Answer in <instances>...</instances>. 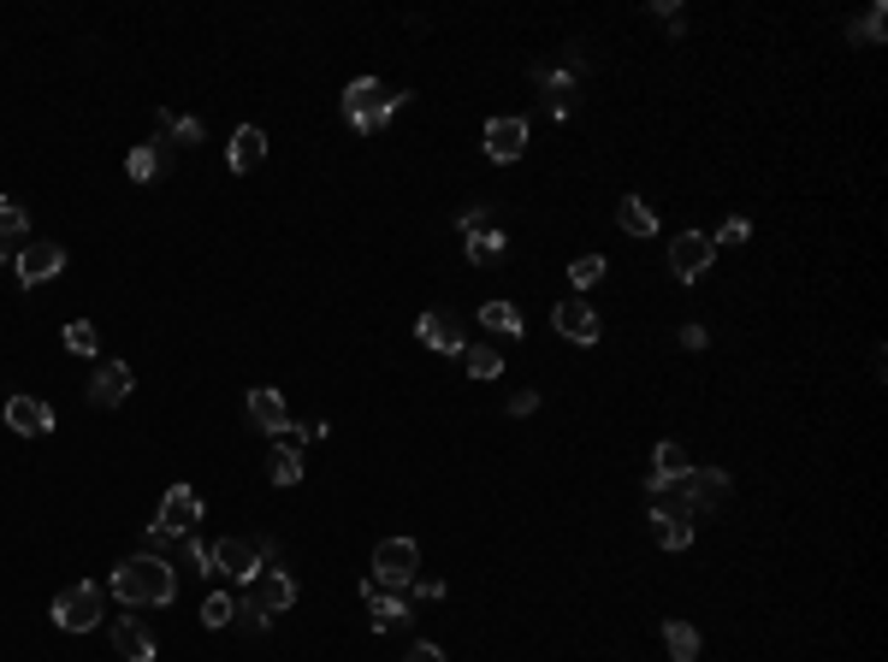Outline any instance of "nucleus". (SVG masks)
Instances as JSON below:
<instances>
[{"mask_svg":"<svg viewBox=\"0 0 888 662\" xmlns=\"http://www.w3.org/2000/svg\"><path fill=\"white\" fill-rule=\"evenodd\" d=\"M113 592H119L130 609H166V603L178 597V568H172L166 556L137 550L113 568Z\"/></svg>","mask_w":888,"mask_h":662,"instance_id":"nucleus-1","label":"nucleus"},{"mask_svg":"<svg viewBox=\"0 0 888 662\" xmlns=\"http://www.w3.org/2000/svg\"><path fill=\"white\" fill-rule=\"evenodd\" d=\"M410 101V90H380V78H356L344 90V119L361 130V137H380V130L397 119V107Z\"/></svg>","mask_w":888,"mask_h":662,"instance_id":"nucleus-2","label":"nucleus"},{"mask_svg":"<svg viewBox=\"0 0 888 662\" xmlns=\"http://www.w3.org/2000/svg\"><path fill=\"white\" fill-rule=\"evenodd\" d=\"M415 573H420V550H415V538H385L380 550H373V573H368V580L380 585V592H410Z\"/></svg>","mask_w":888,"mask_h":662,"instance_id":"nucleus-3","label":"nucleus"},{"mask_svg":"<svg viewBox=\"0 0 888 662\" xmlns=\"http://www.w3.org/2000/svg\"><path fill=\"white\" fill-rule=\"evenodd\" d=\"M101 609H107L101 585L95 580H78V585H66V592L54 597V627H60V632H90L101 622Z\"/></svg>","mask_w":888,"mask_h":662,"instance_id":"nucleus-4","label":"nucleus"},{"mask_svg":"<svg viewBox=\"0 0 888 662\" xmlns=\"http://www.w3.org/2000/svg\"><path fill=\"white\" fill-rule=\"evenodd\" d=\"M651 538H658L664 550H688L693 544V514H688V503H681L676 485L658 491V503H651Z\"/></svg>","mask_w":888,"mask_h":662,"instance_id":"nucleus-5","label":"nucleus"},{"mask_svg":"<svg viewBox=\"0 0 888 662\" xmlns=\"http://www.w3.org/2000/svg\"><path fill=\"white\" fill-rule=\"evenodd\" d=\"M711 260H717V243H711L705 231L669 237V272H676V284H699V278L711 272Z\"/></svg>","mask_w":888,"mask_h":662,"instance_id":"nucleus-6","label":"nucleus"},{"mask_svg":"<svg viewBox=\"0 0 888 662\" xmlns=\"http://www.w3.org/2000/svg\"><path fill=\"white\" fill-rule=\"evenodd\" d=\"M676 491H681V503H688V514H717L729 503V474H723V467H693Z\"/></svg>","mask_w":888,"mask_h":662,"instance_id":"nucleus-7","label":"nucleus"},{"mask_svg":"<svg viewBox=\"0 0 888 662\" xmlns=\"http://www.w3.org/2000/svg\"><path fill=\"white\" fill-rule=\"evenodd\" d=\"M261 568H267V556H261V538H220V544H214V573H226V580L250 585Z\"/></svg>","mask_w":888,"mask_h":662,"instance_id":"nucleus-8","label":"nucleus"},{"mask_svg":"<svg viewBox=\"0 0 888 662\" xmlns=\"http://www.w3.org/2000/svg\"><path fill=\"white\" fill-rule=\"evenodd\" d=\"M66 267V243L54 237H31L19 248V284H48V278H60Z\"/></svg>","mask_w":888,"mask_h":662,"instance_id":"nucleus-9","label":"nucleus"},{"mask_svg":"<svg viewBox=\"0 0 888 662\" xmlns=\"http://www.w3.org/2000/svg\"><path fill=\"white\" fill-rule=\"evenodd\" d=\"M196 521H201V497L191 491V485H172V491L160 497L154 526H166L172 538H191V533H196Z\"/></svg>","mask_w":888,"mask_h":662,"instance_id":"nucleus-10","label":"nucleus"},{"mask_svg":"<svg viewBox=\"0 0 888 662\" xmlns=\"http://www.w3.org/2000/svg\"><path fill=\"white\" fill-rule=\"evenodd\" d=\"M415 337H420L427 349H439V356H462V349H469V337H462V320L445 314V307H427V314L415 320Z\"/></svg>","mask_w":888,"mask_h":662,"instance_id":"nucleus-11","label":"nucleus"},{"mask_svg":"<svg viewBox=\"0 0 888 662\" xmlns=\"http://www.w3.org/2000/svg\"><path fill=\"white\" fill-rule=\"evenodd\" d=\"M551 326H557L569 344H580V349H592L599 344V314H592L580 297H569V302H557V314H551Z\"/></svg>","mask_w":888,"mask_h":662,"instance_id":"nucleus-12","label":"nucleus"},{"mask_svg":"<svg viewBox=\"0 0 888 662\" xmlns=\"http://www.w3.org/2000/svg\"><path fill=\"white\" fill-rule=\"evenodd\" d=\"M7 426L12 432H24V438H42V432H54V408L42 403V396H7Z\"/></svg>","mask_w":888,"mask_h":662,"instance_id":"nucleus-13","label":"nucleus"},{"mask_svg":"<svg viewBox=\"0 0 888 662\" xmlns=\"http://www.w3.org/2000/svg\"><path fill=\"white\" fill-rule=\"evenodd\" d=\"M261 160H267V130H261V125H238V130H231V142H226V166L231 172H255Z\"/></svg>","mask_w":888,"mask_h":662,"instance_id":"nucleus-14","label":"nucleus"},{"mask_svg":"<svg viewBox=\"0 0 888 662\" xmlns=\"http://www.w3.org/2000/svg\"><path fill=\"white\" fill-rule=\"evenodd\" d=\"M521 149H528V119H492L486 125V154L498 160V166L521 160Z\"/></svg>","mask_w":888,"mask_h":662,"instance_id":"nucleus-15","label":"nucleus"},{"mask_svg":"<svg viewBox=\"0 0 888 662\" xmlns=\"http://www.w3.org/2000/svg\"><path fill=\"white\" fill-rule=\"evenodd\" d=\"M125 396H130V367L125 361H101L95 379H90V403L95 408H119Z\"/></svg>","mask_w":888,"mask_h":662,"instance_id":"nucleus-16","label":"nucleus"},{"mask_svg":"<svg viewBox=\"0 0 888 662\" xmlns=\"http://www.w3.org/2000/svg\"><path fill=\"white\" fill-rule=\"evenodd\" d=\"M172 154H178V149H172L166 137H160V142H137V149H130V160H125V172H130L137 184H154L160 172H172Z\"/></svg>","mask_w":888,"mask_h":662,"instance_id":"nucleus-17","label":"nucleus"},{"mask_svg":"<svg viewBox=\"0 0 888 662\" xmlns=\"http://www.w3.org/2000/svg\"><path fill=\"white\" fill-rule=\"evenodd\" d=\"M113 651L125 662H154V632L142 627L137 615H119V622H113Z\"/></svg>","mask_w":888,"mask_h":662,"instance_id":"nucleus-18","label":"nucleus"},{"mask_svg":"<svg viewBox=\"0 0 888 662\" xmlns=\"http://www.w3.org/2000/svg\"><path fill=\"white\" fill-rule=\"evenodd\" d=\"M688 474H693V462H688V450H681V444H658V450H651V497L669 491V485H681Z\"/></svg>","mask_w":888,"mask_h":662,"instance_id":"nucleus-19","label":"nucleus"},{"mask_svg":"<svg viewBox=\"0 0 888 662\" xmlns=\"http://www.w3.org/2000/svg\"><path fill=\"white\" fill-rule=\"evenodd\" d=\"M250 420H255L267 438H285V426H290V415H285V396H279V391H267V385H261V391H250Z\"/></svg>","mask_w":888,"mask_h":662,"instance_id":"nucleus-20","label":"nucleus"},{"mask_svg":"<svg viewBox=\"0 0 888 662\" xmlns=\"http://www.w3.org/2000/svg\"><path fill=\"white\" fill-rule=\"evenodd\" d=\"M267 479L273 485H302V444L297 438H279V444H273V455H267Z\"/></svg>","mask_w":888,"mask_h":662,"instance_id":"nucleus-21","label":"nucleus"},{"mask_svg":"<svg viewBox=\"0 0 888 662\" xmlns=\"http://www.w3.org/2000/svg\"><path fill=\"white\" fill-rule=\"evenodd\" d=\"M533 78H540V90L551 95V113H557V119H569V107H575V71H551V66H540Z\"/></svg>","mask_w":888,"mask_h":662,"instance_id":"nucleus-22","label":"nucleus"},{"mask_svg":"<svg viewBox=\"0 0 888 662\" xmlns=\"http://www.w3.org/2000/svg\"><path fill=\"white\" fill-rule=\"evenodd\" d=\"M616 225L628 231V237H658V213H651L639 196H622L616 201Z\"/></svg>","mask_w":888,"mask_h":662,"instance_id":"nucleus-23","label":"nucleus"},{"mask_svg":"<svg viewBox=\"0 0 888 662\" xmlns=\"http://www.w3.org/2000/svg\"><path fill=\"white\" fill-rule=\"evenodd\" d=\"M368 622H373V632H397V627H410V603L397 592H380L368 603Z\"/></svg>","mask_w":888,"mask_h":662,"instance_id":"nucleus-24","label":"nucleus"},{"mask_svg":"<svg viewBox=\"0 0 888 662\" xmlns=\"http://www.w3.org/2000/svg\"><path fill=\"white\" fill-rule=\"evenodd\" d=\"M24 237H31V213L0 196V255H7V248H24Z\"/></svg>","mask_w":888,"mask_h":662,"instance_id":"nucleus-25","label":"nucleus"},{"mask_svg":"<svg viewBox=\"0 0 888 662\" xmlns=\"http://www.w3.org/2000/svg\"><path fill=\"white\" fill-rule=\"evenodd\" d=\"M480 326L498 332V337H521V332H528V320H521L516 302H486V307H480Z\"/></svg>","mask_w":888,"mask_h":662,"instance_id":"nucleus-26","label":"nucleus"},{"mask_svg":"<svg viewBox=\"0 0 888 662\" xmlns=\"http://www.w3.org/2000/svg\"><path fill=\"white\" fill-rule=\"evenodd\" d=\"M664 651H669V662H699V627L693 622H664Z\"/></svg>","mask_w":888,"mask_h":662,"instance_id":"nucleus-27","label":"nucleus"},{"mask_svg":"<svg viewBox=\"0 0 888 662\" xmlns=\"http://www.w3.org/2000/svg\"><path fill=\"white\" fill-rule=\"evenodd\" d=\"M504 231L498 225H486V231H469V243H462V255H469L474 260V267H492V260H498L504 255Z\"/></svg>","mask_w":888,"mask_h":662,"instance_id":"nucleus-28","label":"nucleus"},{"mask_svg":"<svg viewBox=\"0 0 888 662\" xmlns=\"http://www.w3.org/2000/svg\"><path fill=\"white\" fill-rule=\"evenodd\" d=\"M847 36L858 42V48H883V36H888V7H883V0L865 12V19H853V24H847Z\"/></svg>","mask_w":888,"mask_h":662,"instance_id":"nucleus-29","label":"nucleus"},{"mask_svg":"<svg viewBox=\"0 0 888 662\" xmlns=\"http://www.w3.org/2000/svg\"><path fill=\"white\" fill-rule=\"evenodd\" d=\"M462 361H469V379H498L504 373V356L492 344H469V349H462Z\"/></svg>","mask_w":888,"mask_h":662,"instance_id":"nucleus-30","label":"nucleus"},{"mask_svg":"<svg viewBox=\"0 0 888 662\" xmlns=\"http://www.w3.org/2000/svg\"><path fill=\"white\" fill-rule=\"evenodd\" d=\"M231 622H238V597L231 592H214L201 603V627H231Z\"/></svg>","mask_w":888,"mask_h":662,"instance_id":"nucleus-31","label":"nucleus"},{"mask_svg":"<svg viewBox=\"0 0 888 662\" xmlns=\"http://www.w3.org/2000/svg\"><path fill=\"white\" fill-rule=\"evenodd\" d=\"M95 344H101L95 320H71V326H66V349H71V356H95Z\"/></svg>","mask_w":888,"mask_h":662,"instance_id":"nucleus-32","label":"nucleus"},{"mask_svg":"<svg viewBox=\"0 0 888 662\" xmlns=\"http://www.w3.org/2000/svg\"><path fill=\"white\" fill-rule=\"evenodd\" d=\"M599 278H604V260H599V255H580L575 267H569V284H575V290L599 284Z\"/></svg>","mask_w":888,"mask_h":662,"instance_id":"nucleus-33","label":"nucleus"},{"mask_svg":"<svg viewBox=\"0 0 888 662\" xmlns=\"http://www.w3.org/2000/svg\"><path fill=\"white\" fill-rule=\"evenodd\" d=\"M184 562H191L196 573H214V544H201V538L191 533V538H184Z\"/></svg>","mask_w":888,"mask_h":662,"instance_id":"nucleus-34","label":"nucleus"},{"mask_svg":"<svg viewBox=\"0 0 888 662\" xmlns=\"http://www.w3.org/2000/svg\"><path fill=\"white\" fill-rule=\"evenodd\" d=\"M747 237H752V225H747V219H723V231H717L711 243H747Z\"/></svg>","mask_w":888,"mask_h":662,"instance_id":"nucleus-35","label":"nucleus"},{"mask_svg":"<svg viewBox=\"0 0 888 662\" xmlns=\"http://www.w3.org/2000/svg\"><path fill=\"white\" fill-rule=\"evenodd\" d=\"M533 408H540V391H516V396H509V415H533Z\"/></svg>","mask_w":888,"mask_h":662,"instance_id":"nucleus-36","label":"nucleus"},{"mask_svg":"<svg viewBox=\"0 0 888 662\" xmlns=\"http://www.w3.org/2000/svg\"><path fill=\"white\" fill-rule=\"evenodd\" d=\"M457 225H462V231H486V225H492V208H469V213H457Z\"/></svg>","mask_w":888,"mask_h":662,"instance_id":"nucleus-37","label":"nucleus"},{"mask_svg":"<svg viewBox=\"0 0 888 662\" xmlns=\"http://www.w3.org/2000/svg\"><path fill=\"white\" fill-rule=\"evenodd\" d=\"M403 662H445V651H439V644H427V639H420V644H410V657H403Z\"/></svg>","mask_w":888,"mask_h":662,"instance_id":"nucleus-38","label":"nucleus"},{"mask_svg":"<svg viewBox=\"0 0 888 662\" xmlns=\"http://www.w3.org/2000/svg\"><path fill=\"white\" fill-rule=\"evenodd\" d=\"M410 592H415V597H445V580H420V573H415Z\"/></svg>","mask_w":888,"mask_h":662,"instance_id":"nucleus-39","label":"nucleus"},{"mask_svg":"<svg viewBox=\"0 0 888 662\" xmlns=\"http://www.w3.org/2000/svg\"><path fill=\"white\" fill-rule=\"evenodd\" d=\"M681 349H705V326H681Z\"/></svg>","mask_w":888,"mask_h":662,"instance_id":"nucleus-40","label":"nucleus"}]
</instances>
